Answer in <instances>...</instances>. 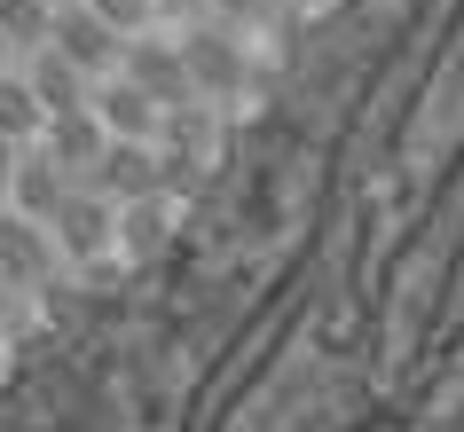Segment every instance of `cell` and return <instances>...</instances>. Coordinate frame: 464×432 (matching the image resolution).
Returning a JSON list of instances; mask_svg holds the SVG:
<instances>
[{"label": "cell", "mask_w": 464, "mask_h": 432, "mask_svg": "<svg viewBox=\"0 0 464 432\" xmlns=\"http://www.w3.org/2000/svg\"><path fill=\"white\" fill-rule=\"evenodd\" d=\"M48 228H55V252H63L72 275H111V267H119V205H111L102 189L79 181Z\"/></svg>", "instance_id": "cell-1"}, {"label": "cell", "mask_w": 464, "mask_h": 432, "mask_svg": "<svg viewBox=\"0 0 464 432\" xmlns=\"http://www.w3.org/2000/svg\"><path fill=\"white\" fill-rule=\"evenodd\" d=\"M173 40H181V55H189V79H197V95L213 102H237L252 87V48H245V32L237 24H213V16H197V24H173Z\"/></svg>", "instance_id": "cell-2"}, {"label": "cell", "mask_w": 464, "mask_h": 432, "mask_svg": "<svg viewBox=\"0 0 464 432\" xmlns=\"http://www.w3.org/2000/svg\"><path fill=\"white\" fill-rule=\"evenodd\" d=\"M63 252H55V228L48 220L16 213V205H0V291H63Z\"/></svg>", "instance_id": "cell-3"}, {"label": "cell", "mask_w": 464, "mask_h": 432, "mask_svg": "<svg viewBox=\"0 0 464 432\" xmlns=\"http://www.w3.org/2000/svg\"><path fill=\"white\" fill-rule=\"evenodd\" d=\"M119 72L134 79V87H142L166 119H173V110H189V102H205V95H197V79H189V55H181V40H173V32H134Z\"/></svg>", "instance_id": "cell-4"}, {"label": "cell", "mask_w": 464, "mask_h": 432, "mask_svg": "<svg viewBox=\"0 0 464 432\" xmlns=\"http://www.w3.org/2000/svg\"><path fill=\"white\" fill-rule=\"evenodd\" d=\"M55 55H72L87 79H111L126 63V32H111L95 8H79V0H55V32H48Z\"/></svg>", "instance_id": "cell-5"}, {"label": "cell", "mask_w": 464, "mask_h": 432, "mask_svg": "<svg viewBox=\"0 0 464 432\" xmlns=\"http://www.w3.org/2000/svg\"><path fill=\"white\" fill-rule=\"evenodd\" d=\"M87 189H102L111 205L158 197V189H166V158H158V142H111L95 158V173H87Z\"/></svg>", "instance_id": "cell-6"}, {"label": "cell", "mask_w": 464, "mask_h": 432, "mask_svg": "<svg viewBox=\"0 0 464 432\" xmlns=\"http://www.w3.org/2000/svg\"><path fill=\"white\" fill-rule=\"evenodd\" d=\"M95 119L111 126V142H158V134H166V110H158L126 72L95 79Z\"/></svg>", "instance_id": "cell-7"}, {"label": "cell", "mask_w": 464, "mask_h": 432, "mask_svg": "<svg viewBox=\"0 0 464 432\" xmlns=\"http://www.w3.org/2000/svg\"><path fill=\"white\" fill-rule=\"evenodd\" d=\"M72 189H79L72 173L55 166L40 142H24V158H16V181H8V205H16V213H32V220H55Z\"/></svg>", "instance_id": "cell-8"}, {"label": "cell", "mask_w": 464, "mask_h": 432, "mask_svg": "<svg viewBox=\"0 0 464 432\" xmlns=\"http://www.w3.org/2000/svg\"><path fill=\"white\" fill-rule=\"evenodd\" d=\"M40 149H48L55 166L72 173V181H87V173H95V158L111 149V126H102V119H95V102H87V110H63V119H48Z\"/></svg>", "instance_id": "cell-9"}, {"label": "cell", "mask_w": 464, "mask_h": 432, "mask_svg": "<svg viewBox=\"0 0 464 432\" xmlns=\"http://www.w3.org/2000/svg\"><path fill=\"white\" fill-rule=\"evenodd\" d=\"M24 79H32V95H40V110H48V119H63V110H87V102H95V79L79 72L72 55H55V48L24 55Z\"/></svg>", "instance_id": "cell-10"}, {"label": "cell", "mask_w": 464, "mask_h": 432, "mask_svg": "<svg viewBox=\"0 0 464 432\" xmlns=\"http://www.w3.org/2000/svg\"><path fill=\"white\" fill-rule=\"evenodd\" d=\"M173 213H181V197H166V189L119 205V260H150V252L173 236Z\"/></svg>", "instance_id": "cell-11"}, {"label": "cell", "mask_w": 464, "mask_h": 432, "mask_svg": "<svg viewBox=\"0 0 464 432\" xmlns=\"http://www.w3.org/2000/svg\"><path fill=\"white\" fill-rule=\"evenodd\" d=\"M0 134H8V142H40V134H48V110H40V95H32L24 63L0 72Z\"/></svg>", "instance_id": "cell-12"}, {"label": "cell", "mask_w": 464, "mask_h": 432, "mask_svg": "<svg viewBox=\"0 0 464 432\" xmlns=\"http://www.w3.org/2000/svg\"><path fill=\"white\" fill-rule=\"evenodd\" d=\"M48 32H55V0H0V40L16 48V63L48 48Z\"/></svg>", "instance_id": "cell-13"}, {"label": "cell", "mask_w": 464, "mask_h": 432, "mask_svg": "<svg viewBox=\"0 0 464 432\" xmlns=\"http://www.w3.org/2000/svg\"><path fill=\"white\" fill-rule=\"evenodd\" d=\"M79 8H95L102 24L126 32V40H134V32H158V0H79Z\"/></svg>", "instance_id": "cell-14"}, {"label": "cell", "mask_w": 464, "mask_h": 432, "mask_svg": "<svg viewBox=\"0 0 464 432\" xmlns=\"http://www.w3.org/2000/svg\"><path fill=\"white\" fill-rule=\"evenodd\" d=\"M197 8H205V16H213V24H260V16H299V8H276V0H197Z\"/></svg>", "instance_id": "cell-15"}, {"label": "cell", "mask_w": 464, "mask_h": 432, "mask_svg": "<svg viewBox=\"0 0 464 432\" xmlns=\"http://www.w3.org/2000/svg\"><path fill=\"white\" fill-rule=\"evenodd\" d=\"M16 158H24V142H8V134H0V205H8V181H16Z\"/></svg>", "instance_id": "cell-16"}, {"label": "cell", "mask_w": 464, "mask_h": 432, "mask_svg": "<svg viewBox=\"0 0 464 432\" xmlns=\"http://www.w3.org/2000/svg\"><path fill=\"white\" fill-rule=\"evenodd\" d=\"M0 72H16V48H8V40H0Z\"/></svg>", "instance_id": "cell-17"}, {"label": "cell", "mask_w": 464, "mask_h": 432, "mask_svg": "<svg viewBox=\"0 0 464 432\" xmlns=\"http://www.w3.org/2000/svg\"><path fill=\"white\" fill-rule=\"evenodd\" d=\"M166 8H173V0H158V16H166Z\"/></svg>", "instance_id": "cell-18"}]
</instances>
